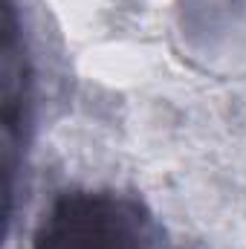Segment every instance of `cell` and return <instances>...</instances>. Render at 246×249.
I'll return each instance as SVG.
<instances>
[{"instance_id": "cell-1", "label": "cell", "mask_w": 246, "mask_h": 249, "mask_svg": "<svg viewBox=\"0 0 246 249\" xmlns=\"http://www.w3.org/2000/svg\"><path fill=\"white\" fill-rule=\"evenodd\" d=\"M29 249H154V226L133 197L64 191L44 212Z\"/></svg>"}, {"instance_id": "cell-2", "label": "cell", "mask_w": 246, "mask_h": 249, "mask_svg": "<svg viewBox=\"0 0 246 249\" xmlns=\"http://www.w3.org/2000/svg\"><path fill=\"white\" fill-rule=\"evenodd\" d=\"M0 122H3V171H6V214L12 209V180L18 171V148L29 122V64L20 41V26L12 0L3 6V64H0Z\"/></svg>"}]
</instances>
